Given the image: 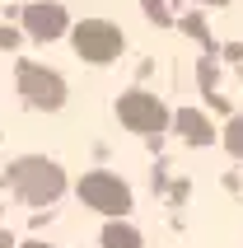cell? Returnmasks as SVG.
Segmentation results:
<instances>
[{"label":"cell","mask_w":243,"mask_h":248,"mask_svg":"<svg viewBox=\"0 0 243 248\" xmlns=\"http://www.w3.org/2000/svg\"><path fill=\"white\" fill-rule=\"evenodd\" d=\"M173 126H178V136L187 140V145H211V140H215L211 117H206V112H197V108H182V112L173 117Z\"/></svg>","instance_id":"obj_7"},{"label":"cell","mask_w":243,"mask_h":248,"mask_svg":"<svg viewBox=\"0 0 243 248\" xmlns=\"http://www.w3.org/2000/svg\"><path fill=\"white\" fill-rule=\"evenodd\" d=\"M75 192H80V202H84V206H94L98 216H112V220L131 216V187H126L122 173L94 169V173H84V178L75 183Z\"/></svg>","instance_id":"obj_3"},{"label":"cell","mask_w":243,"mask_h":248,"mask_svg":"<svg viewBox=\"0 0 243 248\" xmlns=\"http://www.w3.org/2000/svg\"><path fill=\"white\" fill-rule=\"evenodd\" d=\"M5 183L28 206H52L56 197L66 192V169L56 159H47V155H24V159H14L5 169Z\"/></svg>","instance_id":"obj_1"},{"label":"cell","mask_w":243,"mask_h":248,"mask_svg":"<svg viewBox=\"0 0 243 248\" xmlns=\"http://www.w3.org/2000/svg\"><path fill=\"white\" fill-rule=\"evenodd\" d=\"M70 47L89 66H108L126 52V33L112 19H80V24H70Z\"/></svg>","instance_id":"obj_2"},{"label":"cell","mask_w":243,"mask_h":248,"mask_svg":"<svg viewBox=\"0 0 243 248\" xmlns=\"http://www.w3.org/2000/svg\"><path fill=\"white\" fill-rule=\"evenodd\" d=\"M201 5H229V0H201Z\"/></svg>","instance_id":"obj_15"},{"label":"cell","mask_w":243,"mask_h":248,"mask_svg":"<svg viewBox=\"0 0 243 248\" xmlns=\"http://www.w3.org/2000/svg\"><path fill=\"white\" fill-rule=\"evenodd\" d=\"M182 33H187V38H197V42H206V47H211V28H206V19L201 14H187V19H182Z\"/></svg>","instance_id":"obj_11"},{"label":"cell","mask_w":243,"mask_h":248,"mask_svg":"<svg viewBox=\"0 0 243 248\" xmlns=\"http://www.w3.org/2000/svg\"><path fill=\"white\" fill-rule=\"evenodd\" d=\"M103 248H140V230L126 220H108L103 225Z\"/></svg>","instance_id":"obj_8"},{"label":"cell","mask_w":243,"mask_h":248,"mask_svg":"<svg viewBox=\"0 0 243 248\" xmlns=\"http://www.w3.org/2000/svg\"><path fill=\"white\" fill-rule=\"evenodd\" d=\"M14 84H19V94H24L28 108H42V112L66 108V80L56 70L38 66V61H19L14 66Z\"/></svg>","instance_id":"obj_4"},{"label":"cell","mask_w":243,"mask_h":248,"mask_svg":"<svg viewBox=\"0 0 243 248\" xmlns=\"http://www.w3.org/2000/svg\"><path fill=\"white\" fill-rule=\"evenodd\" d=\"M117 122L126 126V131H136V136H159L173 117H168V108H164L159 94H150V89H126V94L117 98Z\"/></svg>","instance_id":"obj_5"},{"label":"cell","mask_w":243,"mask_h":248,"mask_svg":"<svg viewBox=\"0 0 243 248\" xmlns=\"http://www.w3.org/2000/svg\"><path fill=\"white\" fill-rule=\"evenodd\" d=\"M225 150H229L234 159H243V117H229V122H225Z\"/></svg>","instance_id":"obj_9"},{"label":"cell","mask_w":243,"mask_h":248,"mask_svg":"<svg viewBox=\"0 0 243 248\" xmlns=\"http://www.w3.org/2000/svg\"><path fill=\"white\" fill-rule=\"evenodd\" d=\"M24 248H56V244H42V239H28Z\"/></svg>","instance_id":"obj_14"},{"label":"cell","mask_w":243,"mask_h":248,"mask_svg":"<svg viewBox=\"0 0 243 248\" xmlns=\"http://www.w3.org/2000/svg\"><path fill=\"white\" fill-rule=\"evenodd\" d=\"M19 24L28 28V38L33 42H56L70 33V14L61 0H33V5H24V14H19Z\"/></svg>","instance_id":"obj_6"},{"label":"cell","mask_w":243,"mask_h":248,"mask_svg":"<svg viewBox=\"0 0 243 248\" xmlns=\"http://www.w3.org/2000/svg\"><path fill=\"white\" fill-rule=\"evenodd\" d=\"M0 47H10V52H14V47H19V28H0Z\"/></svg>","instance_id":"obj_12"},{"label":"cell","mask_w":243,"mask_h":248,"mask_svg":"<svg viewBox=\"0 0 243 248\" xmlns=\"http://www.w3.org/2000/svg\"><path fill=\"white\" fill-rule=\"evenodd\" d=\"M140 10H145L150 24H159V28L173 24V14H168V0H140Z\"/></svg>","instance_id":"obj_10"},{"label":"cell","mask_w":243,"mask_h":248,"mask_svg":"<svg viewBox=\"0 0 243 248\" xmlns=\"http://www.w3.org/2000/svg\"><path fill=\"white\" fill-rule=\"evenodd\" d=\"M225 56H229V61H243V47H225Z\"/></svg>","instance_id":"obj_13"}]
</instances>
